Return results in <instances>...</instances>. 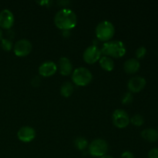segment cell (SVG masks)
Here are the masks:
<instances>
[{
  "instance_id": "obj_1",
  "label": "cell",
  "mask_w": 158,
  "mask_h": 158,
  "mask_svg": "<svg viewBox=\"0 0 158 158\" xmlns=\"http://www.w3.org/2000/svg\"><path fill=\"white\" fill-rule=\"evenodd\" d=\"M54 23L58 29L63 31H69L77 25V15L71 9H63L58 11L55 15Z\"/></svg>"
},
{
  "instance_id": "obj_2",
  "label": "cell",
  "mask_w": 158,
  "mask_h": 158,
  "mask_svg": "<svg viewBox=\"0 0 158 158\" xmlns=\"http://www.w3.org/2000/svg\"><path fill=\"white\" fill-rule=\"evenodd\" d=\"M100 50L106 56L120 58L126 54V46L122 41L114 40L105 43Z\"/></svg>"
},
{
  "instance_id": "obj_3",
  "label": "cell",
  "mask_w": 158,
  "mask_h": 158,
  "mask_svg": "<svg viewBox=\"0 0 158 158\" xmlns=\"http://www.w3.org/2000/svg\"><path fill=\"white\" fill-rule=\"evenodd\" d=\"M115 34V28L112 23L103 21L97 25L96 28V36L102 42H109Z\"/></svg>"
},
{
  "instance_id": "obj_4",
  "label": "cell",
  "mask_w": 158,
  "mask_h": 158,
  "mask_svg": "<svg viewBox=\"0 0 158 158\" xmlns=\"http://www.w3.org/2000/svg\"><path fill=\"white\" fill-rule=\"evenodd\" d=\"M93 74L85 67H79L73 71L72 80L74 84L79 86H85L91 83Z\"/></svg>"
},
{
  "instance_id": "obj_5",
  "label": "cell",
  "mask_w": 158,
  "mask_h": 158,
  "mask_svg": "<svg viewBox=\"0 0 158 158\" xmlns=\"http://www.w3.org/2000/svg\"><path fill=\"white\" fill-rule=\"evenodd\" d=\"M89 153L93 157H101L108 151V143L103 139H96L89 145Z\"/></svg>"
},
{
  "instance_id": "obj_6",
  "label": "cell",
  "mask_w": 158,
  "mask_h": 158,
  "mask_svg": "<svg viewBox=\"0 0 158 158\" xmlns=\"http://www.w3.org/2000/svg\"><path fill=\"white\" fill-rule=\"evenodd\" d=\"M113 123L117 128H125L129 125L130 119L129 114L122 109H117L114 112L112 116Z\"/></svg>"
},
{
  "instance_id": "obj_7",
  "label": "cell",
  "mask_w": 158,
  "mask_h": 158,
  "mask_svg": "<svg viewBox=\"0 0 158 158\" xmlns=\"http://www.w3.org/2000/svg\"><path fill=\"white\" fill-rule=\"evenodd\" d=\"M102 52L101 50L99 49L95 45L89 46L85 49L84 52H83V60L86 62L87 64H94L97 63L100 59L101 58Z\"/></svg>"
},
{
  "instance_id": "obj_8",
  "label": "cell",
  "mask_w": 158,
  "mask_h": 158,
  "mask_svg": "<svg viewBox=\"0 0 158 158\" xmlns=\"http://www.w3.org/2000/svg\"><path fill=\"white\" fill-rule=\"evenodd\" d=\"M32 49V43L28 40H19L15 43L13 51L15 56L19 57H24L29 55Z\"/></svg>"
},
{
  "instance_id": "obj_9",
  "label": "cell",
  "mask_w": 158,
  "mask_h": 158,
  "mask_svg": "<svg viewBox=\"0 0 158 158\" xmlns=\"http://www.w3.org/2000/svg\"><path fill=\"white\" fill-rule=\"evenodd\" d=\"M147 82L143 77H134L130 79L127 83V87L129 92L131 93H139L144 89L146 86Z\"/></svg>"
},
{
  "instance_id": "obj_10",
  "label": "cell",
  "mask_w": 158,
  "mask_h": 158,
  "mask_svg": "<svg viewBox=\"0 0 158 158\" xmlns=\"http://www.w3.org/2000/svg\"><path fill=\"white\" fill-rule=\"evenodd\" d=\"M35 131L32 127L29 126H25L20 128L17 133V137L19 140L24 143H29L32 141L35 137Z\"/></svg>"
},
{
  "instance_id": "obj_11",
  "label": "cell",
  "mask_w": 158,
  "mask_h": 158,
  "mask_svg": "<svg viewBox=\"0 0 158 158\" xmlns=\"http://www.w3.org/2000/svg\"><path fill=\"white\" fill-rule=\"evenodd\" d=\"M14 15L9 9H3L0 12V27L4 29H9L14 24Z\"/></svg>"
},
{
  "instance_id": "obj_12",
  "label": "cell",
  "mask_w": 158,
  "mask_h": 158,
  "mask_svg": "<svg viewBox=\"0 0 158 158\" xmlns=\"http://www.w3.org/2000/svg\"><path fill=\"white\" fill-rule=\"evenodd\" d=\"M57 66L52 61L44 62L39 67V73L43 77H49L54 75L57 71Z\"/></svg>"
},
{
  "instance_id": "obj_13",
  "label": "cell",
  "mask_w": 158,
  "mask_h": 158,
  "mask_svg": "<svg viewBox=\"0 0 158 158\" xmlns=\"http://www.w3.org/2000/svg\"><path fill=\"white\" fill-rule=\"evenodd\" d=\"M60 69V73L61 75L65 76H69L73 73V66L72 63L70 60L66 57H62L60 59L58 63V67Z\"/></svg>"
},
{
  "instance_id": "obj_14",
  "label": "cell",
  "mask_w": 158,
  "mask_h": 158,
  "mask_svg": "<svg viewBox=\"0 0 158 158\" xmlns=\"http://www.w3.org/2000/svg\"><path fill=\"white\" fill-rule=\"evenodd\" d=\"M140 68V62L138 60L134 58L129 59L127 60L123 65V69L125 72L128 74H134L139 71Z\"/></svg>"
},
{
  "instance_id": "obj_15",
  "label": "cell",
  "mask_w": 158,
  "mask_h": 158,
  "mask_svg": "<svg viewBox=\"0 0 158 158\" xmlns=\"http://www.w3.org/2000/svg\"><path fill=\"white\" fill-rule=\"evenodd\" d=\"M142 138L151 143H154L158 140V131L154 128H147L141 132Z\"/></svg>"
},
{
  "instance_id": "obj_16",
  "label": "cell",
  "mask_w": 158,
  "mask_h": 158,
  "mask_svg": "<svg viewBox=\"0 0 158 158\" xmlns=\"http://www.w3.org/2000/svg\"><path fill=\"white\" fill-rule=\"evenodd\" d=\"M99 63L102 69L108 72H110L114 69V62L110 57L106 56H101V58L99 60Z\"/></svg>"
},
{
  "instance_id": "obj_17",
  "label": "cell",
  "mask_w": 158,
  "mask_h": 158,
  "mask_svg": "<svg viewBox=\"0 0 158 158\" xmlns=\"http://www.w3.org/2000/svg\"><path fill=\"white\" fill-rule=\"evenodd\" d=\"M73 85L71 83H69V82L64 83L61 86V88H60V94H61V95L63 97H66V98H68V97H70L73 94Z\"/></svg>"
},
{
  "instance_id": "obj_18",
  "label": "cell",
  "mask_w": 158,
  "mask_h": 158,
  "mask_svg": "<svg viewBox=\"0 0 158 158\" xmlns=\"http://www.w3.org/2000/svg\"><path fill=\"white\" fill-rule=\"evenodd\" d=\"M74 145L79 151H84L88 147V141L84 137H77L74 140Z\"/></svg>"
},
{
  "instance_id": "obj_19",
  "label": "cell",
  "mask_w": 158,
  "mask_h": 158,
  "mask_svg": "<svg viewBox=\"0 0 158 158\" xmlns=\"http://www.w3.org/2000/svg\"><path fill=\"white\" fill-rule=\"evenodd\" d=\"M130 121L131 122L133 125L136 127H140L144 123V118L142 115L140 114H136V115H134L132 117H131V120Z\"/></svg>"
},
{
  "instance_id": "obj_20",
  "label": "cell",
  "mask_w": 158,
  "mask_h": 158,
  "mask_svg": "<svg viewBox=\"0 0 158 158\" xmlns=\"http://www.w3.org/2000/svg\"><path fill=\"white\" fill-rule=\"evenodd\" d=\"M1 47L4 51L9 52L13 47V44H12V42L9 39L2 38V40H1Z\"/></svg>"
},
{
  "instance_id": "obj_21",
  "label": "cell",
  "mask_w": 158,
  "mask_h": 158,
  "mask_svg": "<svg viewBox=\"0 0 158 158\" xmlns=\"http://www.w3.org/2000/svg\"><path fill=\"white\" fill-rule=\"evenodd\" d=\"M133 100H134V97H133L132 93L126 92L122 97L121 103L124 105H129L132 103Z\"/></svg>"
},
{
  "instance_id": "obj_22",
  "label": "cell",
  "mask_w": 158,
  "mask_h": 158,
  "mask_svg": "<svg viewBox=\"0 0 158 158\" xmlns=\"http://www.w3.org/2000/svg\"><path fill=\"white\" fill-rule=\"evenodd\" d=\"M147 54V49L144 46H140L136 50V57L137 60H140V59L144 58Z\"/></svg>"
},
{
  "instance_id": "obj_23",
  "label": "cell",
  "mask_w": 158,
  "mask_h": 158,
  "mask_svg": "<svg viewBox=\"0 0 158 158\" xmlns=\"http://www.w3.org/2000/svg\"><path fill=\"white\" fill-rule=\"evenodd\" d=\"M148 158H158V148H153L148 153Z\"/></svg>"
},
{
  "instance_id": "obj_24",
  "label": "cell",
  "mask_w": 158,
  "mask_h": 158,
  "mask_svg": "<svg viewBox=\"0 0 158 158\" xmlns=\"http://www.w3.org/2000/svg\"><path fill=\"white\" fill-rule=\"evenodd\" d=\"M31 83H32V85L33 86L37 87V86H40V84L41 83V80H40V78L39 77H35L32 79V80H31Z\"/></svg>"
},
{
  "instance_id": "obj_25",
  "label": "cell",
  "mask_w": 158,
  "mask_h": 158,
  "mask_svg": "<svg viewBox=\"0 0 158 158\" xmlns=\"http://www.w3.org/2000/svg\"><path fill=\"white\" fill-rule=\"evenodd\" d=\"M120 158H134V155L131 151H125L121 154Z\"/></svg>"
},
{
  "instance_id": "obj_26",
  "label": "cell",
  "mask_w": 158,
  "mask_h": 158,
  "mask_svg": "<svg viewBox=\"0 0 158 158\" xmlns=\"http://www.w3.org/2000/svg\"><path fill=\"white\" fill-rule=\"evenodd\" d=\"M63 35L65 37H68L69 35V31L66 30V31H63Z\"/></svg>"
},
{
  "instance_id": "obj_27",
  "label": "cell",
  "mask_w": 158,
  "mask_h": 158,
  "mask_svg": "<svg viewBox=\"0 0 158 158\" xmlns=\"http://www.w3.org/2000/svg\"><path fill=\"white\" fill-rule=\"evenodd\" d=\"M100 158H114V157H111V156H109V155H104V156H103V157H101Z\"/></svg>"
},
{
  "instance_id": "obj_28",
  "label": "cell",
  "mask_w": 158,
  "mask_h": 158,
  "mask_svg": "<svg viewBox=\"0 0 158 158\" xmlns=\"http://www.w3.org/2000/svg\"><path fill=\"white\" fill-rule=\"evenodd\" d=\"M2 40V32L1 29H0V42H1Z\"/></svg>"
}]
</instances>
